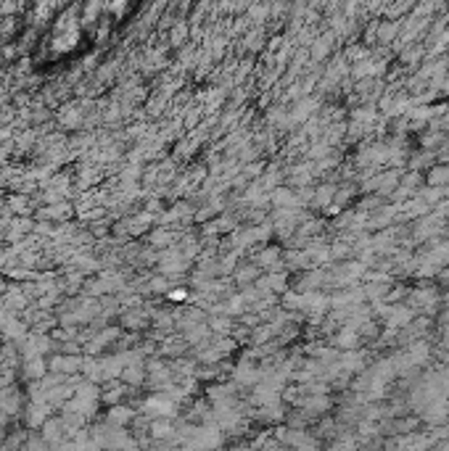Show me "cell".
Here are the masks:
<instances>
[{
  "label": "cell",
  "instance_id": "1",
  "mask_svg": "<svg viewBox=\"0 0 449 451\" xmlns=\"http://www.w3.org/2000/svg\"><path fill=\"white\" fill-rule=\"evenodd\" d=\"M420 422L426 425V428H436V425H447L449 420V398H436V401H431L428 407L420 412Z\"/></svg>",
  "mask_w": 449,
  "mask_h": 451
},
{
  "label": "cell",
  "instance_id": "2",
  "mask_svg": "<svg viewBox=\"0 0 449 451\" xmlns=\"http://www.w3.org/2000/svg\"><path fill=\"white\" fill-rule=\"evenodd\" d=\"M402 35V18H378L375 29V45H394Z\"/></svg>",
  "mask_w": 449,
  "mask_h": 451
},
{
  "label": "cell",
  "instance_id": "3",
  "mask_svg": "<svg viewBox=\"0 0 449 451\" xmlns=\"http://www.w3.org/2000/svg\"><path fill=\"white\" fill-rule=\"evenodd\" d=\"M169 298H172V301H177V304H180V301H188V290L183 288H175V290H169Z\"/></svg>",
  "mask_w": 449,
  "mask_h": 451
},
{
  "label": "cell",
  "instance_id": "4",
  "mask_svg": "<svg viewBox=\"0 0 449 451\" xmlns=\"http://www.w3.org/2000/svg\"><path fill=\"white\" fill-rule=\"evenodd\" d=\"M112 420H119V425H125V420H130V409H114Z\"/></svg>",
  "mask_w": 449,
  "mask_h": 451
},
{
  "label": "cell",
  "instance_id": "5",
  "mask_svg": "<svg viewBox=\"0 0 449 451\" xmlns=\"http://www.w3.org/2000/svg\"><path fill=\"white\" fill-rule=\"evenodd\" d=\"M447 425H449V420H447Z\"/></svg>",
  "mask_w": 449,
  "mask_h": 451
}]
</instances>
